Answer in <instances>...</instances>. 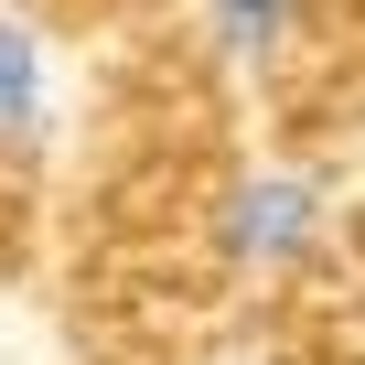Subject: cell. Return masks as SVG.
<instances>
[{
	"instance_id": "1",
	"label": "cell",
	"mask_w": 365,
	"mask_h": 365,
	"mask_svg": "<svg viewBox=\"0 0 365 365\" xmlns=\"http://www.w3.org/2000/svg\"><path fill=\"white\" fill-rule=\"evenodd\" d=\"M312 237H322V182L258 172V182L226 194V258H237V269H290Z\"/></svg>"
},
{
	"instance_id": "2",
	"label": "cell",
	"mask_w": 365,
	"mask_h": 365,
	"mask_svg": "<svg viewBox=\"0 0 365 365\" xmlns=\"http://www.w3.org/2000/svg\"><path fill=\"white\" fill-rule=\"evenodd\" d=\"M54 140V43L0 0V161H33Z\"/></svg>"
},
{
	"instance_id": "3",
	"label": "cell",
	"mask_w": 365,
	"mask_h": 365,
	"mask_svg": "<svg viewBox=\"0 0 365 365\" xmlns=\"http://www.w3.org/2000/svg\"><path fill=\"white\" fill-rule=\"evenodd\" d=\"M290 33V0H215V54L226 65H269Z\"/></svg>"
}]
</instances>
